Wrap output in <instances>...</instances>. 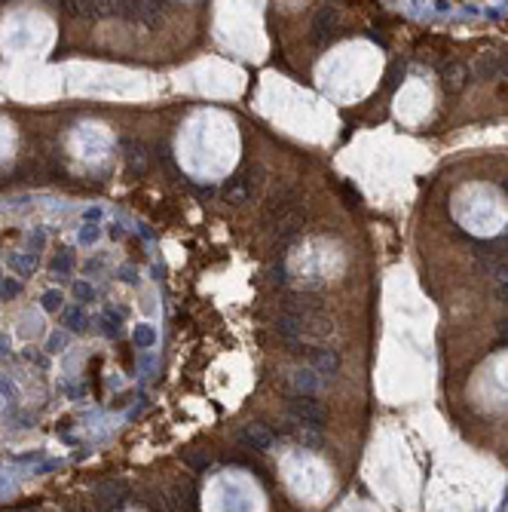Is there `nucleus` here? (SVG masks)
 Masks as SVG:
<instances>
[{
    "instance_id": "obj_2",
    "label": "nucleus",
    "mask_w": 508,
    "mask_h": 512,
    "mask_svg": "<svg viewBox=\"0 0 508 512\" xmlns=\"http://www.w3.org/2000/svg\"><path fill=\"white\" fill-rule=\"evenodd\" d=\"M239 442L245 448H258V451H267L272 445V436L263 427H248V430H242L239 432Z\"/></svg>"
},
{
    "instance_id": "obj_1",
    "label": "nucleus",
    "mask_w": 508,
    "mask_h": 512,
    "mask_svg": "<svg viewBox=\"0 0 508 512\" xmlns=\"http://www.w3.org/2000/svg\"><path fill=\"white\" fill-rule=\"evenodd\" d=\"M123 497H126V488L120 485V481H104V485H99V488H95V500H92V503H95V506H99V509L104 512L107 506L120 503Z\"/></svg>"
},
{
    "instance_id": "obj_3",
    "label": "nucleus",
    "mask_w": 508,
    "mask_h": 512,
    "mask_svg": "<svg viewBox=\"0 0 508 512\" xmlns=\"http://www.w3.org/2000/svg\"><path fill=\"white\" fill-rule=\"evenodd\" d=\"M463 77H465V71L459 65H451L444 71V86L447 89H459V86H463Z\"/></svg>"
}]
</instances>
